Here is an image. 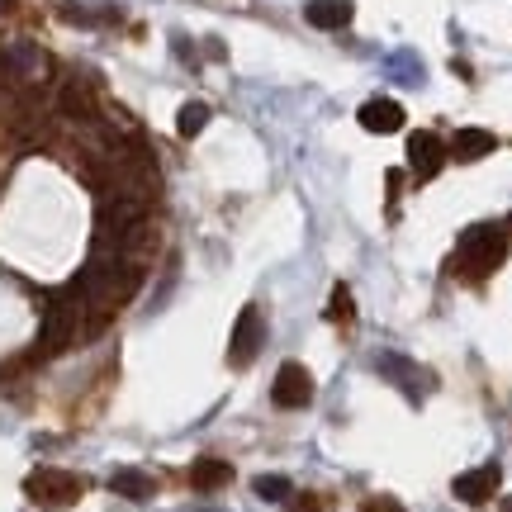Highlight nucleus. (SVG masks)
<instances>
[{
  "mask_svg": "<svg viewBox=\"0 0 512 512\" xmlns=\"http://www.w3.org/2000/svg\"><path fill=\"white\" fill-rule=\"evenodd\" d=\"M503 256H508V238H503V228L498 223H475V228H465L456 242V266L460 275H470V280H484L489 271L503 266Z\"/></svg>",
  "mask_w": 512,
  "mask_h": 512,
  "instance_id": "nucleus-1",
  "label": "nucleus"
},
{
  "mask_svg": "<svg viewBox=\"0 0 512 512\" xmlns=\"http://www.w3.org/2000/svg\"><path fill=\"white\" fill-rule=\"evenodd\" d=\"M81 475H67V470H34L24 479V494L34 498L38 508H72L81 498Z\"/></svg>",
  "mask_w": 512,
  "mask_h": 512,
  "instance_id": "nucleus-2",
  "label": "nucleus"
},
{
  "mask_svg": "<svg viewBox=\"0 0 512 512\" xmlns=\"http://www.w3.org/2000/svg\"><path fill=\"white\" fill-rule=\"evenodd\" d=\"M261 347H266V318H261V309H256V304H247V309L238 313V323H233V342H228V366H233V370L252 366L256 356H261Z\"/></svg>",
  "mask_w": 512,
  "mask_h": 512,
  "instance_id": "nucleus-3",
  "label": "nucleus"
},
{
  "mask_svg": "<svg viewBox=\"0 0 512 512\" xmlns=\"http://www.w3.org/2000/svg\"><path fill=\"white\" fill-rule=\"evenodd\" d=\"M271 403L275 408H309L313 403V375L299 366V361H285V366L275 370Z\"/></svg>",
  "mask_w": 512,
  "mask_h": 512,
  "instance_id": "nucleus-4",
  "label": "nucleus"
},
{
  "mask_svg": "<svg viewBox=\"0 0 512 512\" xmlns=\"http://www.w3.org/2000/svg\"><path fill=\"white\" fill-rule=\"evenodd\" d=\"M408 162H413V171H418L422 181H427V176H437L441 162H446V147H441L437 133H427V128H418V133L408 138Z\"/></svg>",
  "mask_w": 512,
  "mask_h": 512,
  "instance_id": "nucleus-5",
  "label": "nucleus"
},
{
  "mask_svg": "<svg viewBox=\"0 0 512 512\" xmlns=\"http://www.w3.org/2000/svg\"><path fill=\"white\" fill-rule=\"evenodd\" d=\"M356 119H361V128H370V133H399L403 128V105L399 100H389V95H375V100H366V105L356 110Z\"/></svg>",
  "mask_w": 512,
  "mask_h": 512,
  "instance_id": "nucleus-6",
  "label": "nucleus"
},
{
  "mask_svg": "<svg viewBox=\"0 0 512 512\" xmlns=\"http://www.w3.org/2000/svg\"><path fill=\"white\" fill-rule=\"evenodd\" d=\"M380 375L384 380H394L399 389H408V399H422V394L432 389V375L418 370L413 361H403V356H380Z\"/></svg>",
  "mask_w": 512,
  "mask_h": 512,
  "instance_id": "nucleus-7",
  "label": "nucleus"
},
{
  "mask_svg": "<svg viewBox=\"0 0 512 512\" xmlns=\"http://www.w3.org/2000/svg\"><path fill=\"white\" fill-rule=\"evenodd\" d=\"M498 479H503V470H498V465H479V470H465L451 489H456L460 503H484V498L498 494Z\"/></svg>",
  "mask_w": 512,
  "mask_h": 512,
  "instance_id": "nucleus-8",
  "label": "nucleus"
},
{
  "mask_svg": "<svg viewBox=\"0 0 512 512\" xmlns=\"http://www.w3.org/2000/svg\"><path fill=\"white\" fill-rule=\"evenodd\" d=\"M38 67H43V53H38L34 43H10V48L0 53V72H5L10 86H24Z\"/></svg>",
  "mask_w": 512,
  "mask_h": 512,
  "instance_id": "nucleus-9",
  "label": "nucleus"
},
{
  "mask_svg": "<svg viewBox=\"0 0 512 512\" xmlns=\"http://www.w3.org/2000/svg\"><path fill=\"white\" fill-rule=\"evenodd\" d=\"M304 19H309L313 29H347L351 19H356V5L351 0H309Z\"/></svg>",
  "mask_w": 512,
  "mask_h": 512,
  "instance_id": "nucleus-10",
  "label": "nucleus"
},
{
  "mask_svg": "<svg viewBox=\"0 0 512 512\" xmlns=\"http://www.w3.org/2000/svg\"><path fill=\"white\" fill-rule=\"evenodd\" d=\"M498 147V138L489 128H460L456 138H451V157L456 162H479V157H489Z\"/></svg>",
  "mask_w": 512,
  "mask_h": 512,
  "instance_id": "nucleus-11",
  "label": "nucleus"
},
{
  "mask_svg": "<svg viewBox=\"0 0 512 512\" xmlns=\"http://www.w3.org/2000/svg\"><path fill=\"white\" fill-rule=\"evenodd\" d=\"M110 489H114V494H119V498H133V503H147V498L157 494V479H152V475H143V470H114Z\"/></svg>",
  "mask_w": 512,
  "mask_h": 512,
  "instance_id": "nucleus-12",
  "label": "nucleus"
},
{
  "mask_svg": "<svg viewBox=\"0 0 512 512\" xmlns=\"http://www.w3.org/2000/svg\"><path fill=\"white\" fill-rule=\"evenodd\" d=\"M62 19H67V24H81V29H100L105 19H119V10H114V5H86V0H67V5H62Z\"/></svg>",
  "mask_w": 512,
  "mask_h": 512,
  "instance_id": "nucleus-13",
  "label": "nucleus"
},
{
  "mask_svg": "<svg viewBox=\"0 0 512 512\" xmlns=\"http://www.w3.org/2000/svg\"><path fill=\"white\" fill-rule=\"evenodd\" d=\"M228 479H233V465H228V460H195V470H190V484H195V489H223V484H228Z\"/></svg>",
  "mask_w": 512,
  "mask_h": 512,
  "instance_id": "nucleus-14",
  "label": "nucleus"
},
{
  "mask_svg": "<svg viewBox=\"0 0 512 512\" xmlns=\"http://www.w3.org/2000/svg\"><path fill=\"white\" fill-rule=\"evenodd\" d=\"M204 124H209V105H204V100H190V105H181V114H176V128H181V138H195Z\"/></svg>",
  "mask_w": 512,
  "mask_h": 512,
  "instance_id": "nucleus-15",
  "label": "nucleus"
},
{
  "mask_svg": "<svg viewBox=\"0 0 512 512\" xmlns=\"http://www.w3.org/2000/svg\"><path fill=\"white\" fill-rule=\"evenodd\" d=\"M252 489H256L261 498H266V503H290V494H294L290 479H285V475H261V479L252 484Z\"/></svg>",
  "mask_w": 512,
  "mask_h": 512,
  "instance_id": "nucleus-16",
  "label": "nucleus"
},
{
  "mask_svg": "<svg viewBox=\"0 0 512 512\" xmlns=\"http://www.w3.org/2000/svg\"><path fill=\"white\" fill-rule=\"evenodd\" d=\"M361 512H408L403 508V503H394V498H366V503H361Z\"/></svg>",
  "mask_w": 512,
  "mask_h": 512,
  "instance_id": "nucleus-17",
  "label": "nucleus"
},
{
  "mask_svg": "<svg viewBox=\"0 0 512 512\" xmlns=\"http://www.w3.org/2000/svg\"><path fill=\"white\" fill-rule=\"evenodd\" d=\"M347 313H351V294L337 290V299H332V318H347Z\"/></svg>",
  "mask_w": 512,
  "mask_h": 512,
  "instance_id": "nucleus-18",
  "label": "nucleus"
},
{
  "mask_svg": "<svg viewBox=\"0 0 512 512\" xmlns=\"http://www.w3.org/2000/svg\"><path fill=\"white\" fill-rule=\"evenodd\" d=\"M0 15H10V0H0Z\"/></svg>",
  "mask_w": 512,
  "mask_h": 512,
  "instance_id": "nucleus-19",
  "label": "nucleus"
},
{
  "mask_svg": "<svg viewBox=\"0 0 512 512\" xmlns=\"http://www.w3.org/2000/svg\"><path fill=\"white\" fill-rule=\"evenodd\" d=\"M503 512H512V498H508V503H503Z\"/></svg>",
  "mask_w": 512,
  "mask_h": 512,
  "instance_id": "nucleus-20",
  "label": "nucleus"
}]
</instances>
